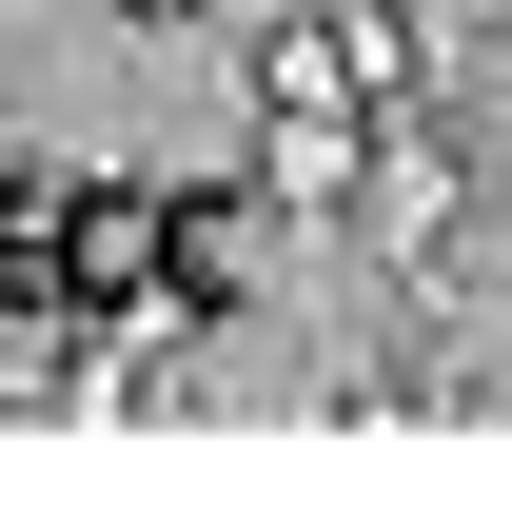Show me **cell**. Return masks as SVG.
<instances>
[{
  "label": "cell",
  "mask_w": 512,
  "mask_h": 512,
  "mask_svg": "<svg viewBox=\"0 0 512 512\" xmlns=\"http://www.w3.org/2000/svg\"><path fill=\"white\" fill-rule=\"evenodd\" d=\"M375 237H394V256L453 237V158H434V138H375Z\"/></svg>",
  "instance_id": "cell-1"
},
{
  "label": "cell",
  "mask_w": 512,
  "mask_h": 512,
  "mask_svg": "<svg viewBox=\"0 0 512 512\" xmlns=\"http://www.w3.org/2000/svg\"><path fill=\"white\" fill-rule=\"evenodd\" d=\"M119 20H197V0H119Z\"/></svg>",
  "instance_id": "cell-2"
}]
</instances>
